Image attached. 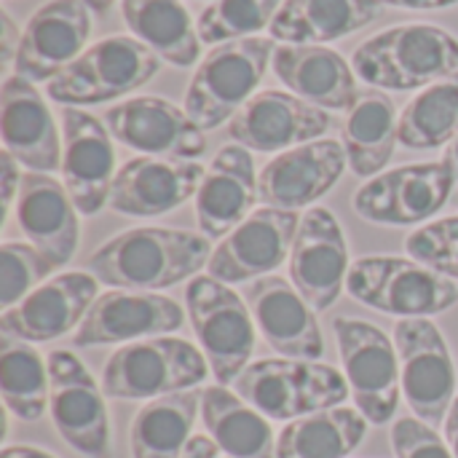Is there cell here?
I'll list each match as a JSON object with an SVG mask.
<instances>
[{"label": "cell", "instance_id": "obj_33", "mask_svg": "<svg viewBox=\"0 0 458 458\" xmlns=\"http://www.w3.org/2000/svg\"><path fill=\"white\" fill-rule=\"evenodd\" d=\"M368 424L357 408L346 405L309 413L282 429L276 458H349L365 440Z\"/></svg>", "mask_w": 458, "mask_h": 458}, {"label": "cell", "instance_id": "obj_41", "mask_svg": "<svg viewBox=\"0 0 458 458\" xmlns=\"http://www.w3.org/2000/svg\"><path fill=\"white\" fill-rule=\"evenodd\" d=\"M19 43H21V30H16L13 19L8 11H3V67L16 64V54H19Z\"/></svg>", "mask_w": 458, "mask_h": 458}, {"label": "cell", "instance_id": "obj_20", "mask_svg": "<svg viewBox=\"0 0 458 458\" xmlns=\"http://www.w3.org/2000/svg\"><path fill=\"white\" fill-rule=\"evenodd\" d=\"M185 325V311L177 301L158 293L110 290L94 301L86 319L75 330V346L131 344L158 335H172Z\"/></svg>", "mask_w": 458, "mask_h": 458}, {"label": "cell", "instance_id": "obj_4", "mask_svg": "<svg viewBox=\"0 0 458 458\" xmlns=\"http://www.w3.org/2000/svg\"><path fill=\"white\" fill-rule=\"evenodd\" d=\"M276 43L274 38H242L215 46L201 64L196 67L188 91H185V113L201 129H217L255 97L271 59Z\"/></svg>", "mask_w": 458, "mask_h": 458}, {"label": "cell", "instance_id": "obj_37", "mask_svg": "<svg viewBox=\"0 0 458 458\" xmlns=\"http://www.w3.org/2000/svg\"><path fill=\"white\" fill-rule=\"evenodd\" d=\"M54 271L51 260L24 242H5L0 247V306L3 311L21 303Z\"/></svg>", "mask_w": 458, "mask_h": 458}, {"label": "cell", "instance_id": "obj_26", "mask_svg": "<svg viewBox=\"0 0 458 458\" xmlns=\"http://www.w3.org/2000/svg\"><path fill=\"white\" fill-rule=\"evenodd\" d=\"M13 215L21 233L51 260L54 268H64L75 258L81 212L59 180L43 172H27L21 177Z\"/></svg>", "mask_w": 458, "mask_h": 458}, {"label": "cell", "instance_id": "obj_46", "mask_svg": "<svg viewBox=\"0 0 458 458\" xmlns=\"http://www.w3.org/2000/svg\"><path fill=\"white\" fill-rule=\"evenodd\" d=\"M443 161L451 166V172L456 174V182H458V137L445 148V156H443Z\"/></svg>", "mask_w": 458, "mask_h": 458}, {"label": "cell", "instance_id": "obj_30", "mask_svg": "<svg viewBox=\"0 0 458 458\" xmlns=\"http://www.w3.org/2000/svg\"><path fill=\"white\" fill-rule=\"evenodd\" d=\"M201 421L207 435L231 458H276L268 419L223 384L201 392Z\"/></svg>", "mask_w": 458, "mask_h": 458}, {"label": "cell", "instance_id": "obj_31", "mask_svg": "<svg viewBox=\"0 0 458 458\" xmlns=\"http://www.w3.org/2000/svg\"><path fill=\"white\" fill-rule=\"evenodd\" d=\"M121 16L131 35L174 67H193L201 38L180 0H121Z\"/></svg>", "mask_w": 458, "mask_h": 458}, {"label": "cell", "instance_id": "obj_1", "mask_svg": "<svg viewBox=\"0 0 458 458\" xmlns=\"http://www.w3.org/2000/svg\"><path fill=\"white\" fill-rule=\"evenodd\" d=\"M212 239L185 228H131L89 258V274L115 290L156 293L191 282L209 266Z\"/></svg>", "mask_w": 458, "mask_h": 458}, {"label": "cell", "instance_id": "obj_17", "mask_svg": "<svg viewBox=\"0 0 458 458\" xmlns=\"http://www.w3.org/2000/svg\"><path fill=\"white\" fill-rule=\"evenodd\" d=\"M62 174L70 199L86 217L99 215L110 201V188L115 180V148L107 126L81 110L62 107Z\"/></svg>", "mask_w": 458, "mask_h": 458}, {"label": "cell", "instance_id": "obj_48", "mask_svg": "<svg viewBox=\"0 0 458 458\" xmlns=\"http://www.w3.org/2000/svg\"><path fill=\"white\" fill-rule=\"evenodd\" d=\"M454 204H456V209H458V193H456V199H454Z\"/></svg>", "mask_w": 458, "mask_h": 458}, {"label": "cell", "instance_id": "obj_18", "mask_svg": "<svg viewBox=\"0 0 458 458\" xmlns=\"http://www.w3.org/2000/svg\"><path fill=\"white\" fill-rule=\"evenodd\" d=\"M91 8L83 0H48L21 30L16 54V75L30 83H51L89 46Z\"/></svg>", "mask_w": 458, "mask_h": 458}, {"label": "cell", "instance_id": "obj_16", "mask_svg": "<svg viewBox=\"0 0 458 458\" xmlns=\"http://www.w3.org/2000/svg\"><path fill=\"white\" fill-rule=\"evenodd\" d=\"M327 110L295 97L293 91H258L228 123V137L258 153H284L298 145L325 140Z\"/></svg>", "mask_w": 458, "mask_h": 458}, {"label": "cell", "instance_id": "obj_28", "mask_svg": "<svg viewBox=\"0 0 458 458\" xmlns=\"http://www.w3.org/2000/svg\"><path fill=\"white\" fill-rule=\"evenodd\" d=\"M381 16L378 0H282L271 38L290 46H325Z\"/></svg>", "mask_w": 458, "mask_h": 458}, {"label": "cell", "instance_id": "obj_3", "mask_svg": "<svg viewBox=\"0 0 458 458\" xmlns=\"http://www.w3.org/2000/svg\"><path fill=\"white\" fill-rule=\"evenodd\" d=\"M233 392L268 421H295L344 405L352 394L346 376L333 365L290 357L250 362L233 381Z\"/></svg>", "mask_w": 458, "mask_h": 458}, {"label": "cell", "instance_id": "obj_21", "mask_svg": "<svg viewBox=\"0 0 458 458\" xmlns=\"http://www.w3.org/2000/svg\"><path fill=\"white\" fill-rule=\"evenodd\" d=\"M346 166L344 142L314 140L276 153L258 174V196L263 207L298 212L330 193Z\"/></svg>", "mask_w": 458, "mask_h": 458}, {"label": "cell", "instance_id": "obj_27", "mask_svg": "<svg viewBox=\"0 0 458 458\" xmlns=\"http://www.w3.org/2000/svg\"><path fill=\"white\" fill-rule=\"evenodd\" d=\"M271 67L295 97L322 110H349L362 94L354 67L330 46L282 43L274 51Z\"/></svg>", "mask_w": 458, "mask_h": 458}, {"label": "cell", "instance_id": "obj_47", "mask_svg": "<svg viewBox=\"0 0 458 458\" xmlns=\"http://www.w3.org/2000/svg\"><path fill=\"white\" fill-rule=\"evenodd\" d=\"M83 3L91 8V13H105L107 8H113L115 0H83Z\"/></svg>", "mask_w": 458, "mask_h": 458}, {"label": "cell", "instance_id": "obj_8", "mask_svg": "<svg viewBox=\"0 0 458 458\" xmlns=\"http://www.w3.org/2000/svg\"><path fill=\"white\" fill-rule=\"evenodd\" d=\"M185 306L215 381L233 386L255 352V317L247 301L207 274L188 282Z\"/></svg>", "mask_w": 458, "mask_h": 458}, {"label": "cell", "instance_id": "obj_19", "mask_svg": "<svg viewBox=\"0 0 458 458\" xmlns=\"http://www.w3.org/2000/svg\"><path fill=\"white\" fill-rule=\"evenodd\" d=\"M99 279L86 271H64L35 287L21 303L0 314V330L8 338L46 344L81 327L94 306Z\"/></svg>", "mask_w": 458, "mask_h": 458}, {"label": "cell", "instance_id": "obj_13", "mask_svg": "<svg viewBox=\"0 0 458 458\" xmlns=\"http://www.w3.org/2000/svg\"><path fill=\"white\" fill-rule=\"evenodd\" d=\"M298 228V212L258 207L212 250L207 266L209 276L225 284H242L271 276L284 260H290Z\"/></svg>", "mask_w": 458, "mask_h": 458}, {"label": "cell", "instance_id": "obj_43", "mask_svg": "<svg viewBox=\"0 0 458 458\" xmlns=\"http://www.w3.org/2000/svg\"><path fill=\"white\" fill-rule=\"evenodd\" d=\"M378 3L392 8H408V11H440L456 5L458 0H378Z\"/></svg>", "mask_w": 458, "mask_h": 458}, {"label": "cell", "instance_id": "obj_36", "mask_svg": "<svg viewBox=\"0 0 458 458\" xmlns=\"http://www.w3.org/2000/svg\"><path fill=\"white\" fill-rule=\"evenodd\" d=\"M279 5V0H215L196 19L199 38L212 48L228 40L255 38L271 27Z\"/></svg>", "mask_w": 458, "mask_h": 458}, {"label": "cell", "instance_id": "obj_29", "mask_svg": "<svg viewBox=\"0 0 458 458\" xmlns=\"http://www.w3.org/2000/svg\"><path fill=\"white\" fill-rule=\"evenodd\" d=\"M341 142L349 169L357 177H376L386 169L400 142V115L392 97L381 89H368L346 110Z\"/></svg>", "mask_w": 458, "mask_h": 458}, {"label": "cell", "instance_id": "obj_9", "mask_svg": "<svg viewBox=\"0 0 458 458\" xmlns=\"http://www.w3.org/2000/svg\"><path fill=\"white\" fill-rule=\"evenodd\" d=\"M333 335L357 411L370 424L384 427L394 419L403 392L394 341L376 325L354 317H338Z\"/></svg>", "mask_w": 458, "mask_h": 458}, {"label": "cell", "instance_id": "obj_45", "mask_svg": "<svg viewBox=\"0 0 458 458\" xmlns=\"http://www.w3.org/2000/svg\"><path fill=\"white\" fill-rule=\"evenodd\" d=\"M3 458H56V456H51L48 451L35 448V445H8V448L3 451Z\"/></svg>", "mask_w": 458, "mask_h": 458}, {"label": "cell", "instance_id": "obj_35", "mask_svg": "<svg viewBox=\"0 0 458 458\" xmlns=\"http://www.w3.org/2000/svg\"><path fill=\"white\" fill-rule=\"evenodd\" d=\"M0 392L5 411L19 421H38L48 411V362L32 344L3 338L0 344Z\"/></svg>", "mask_w": 458, "mask_h": 458}, {"label": "cell", "instance_id": "obj_22", "mask_svg": "<svg viewBox=\"0 0 458 458\" xmlns=\"http://www.w3.org/2000/svg\"><path fill=\"white\" fill-rule=\"evenodd\" d=\"M204 172L199 161L158 156L129 158L115 172L107 207L126 217H161L196 199Z\"/></svg>", "mask_w": 458, "mask_h": 458}, {"label": "cell", "instance_id": "obj_7", "mask_svg": "<svg viewBox=\"0 0 458 458\" xmlns=\"http://www.w3.org/2000/svg\"><path fill=\"white\" fill-rule=\"evenodd\" d=\"M346 293L397 319H432L458 303V284L413 258L370 255L352 263Z\"/></svg>", "mask_w": 458, "mask_h": 458}, {"label": "cell", "instance_id": "obj_23", "mask_svg": "<svg viewBox=\"0 0 458 458\" xmlns=\"http://www.w3.org/2000/svg\"><path fill=\"white\" fill-rule=\"evenodd\" d=\"M244 301L266 344L290 360H319L325 354L322 330L309 301L290 279L276 274L255 279L244 290Z\"/></svg>", "mask_w": 458, "mask_h": 458}, {"label": "cell", "instance_id": "obj_12", "mask_svg": "<svg viewBox=\"0 0 458 458\" xmlns=\"http://www.w3.org/2000/svg\"><path fill=\"white\" fill-rule=\"evenodd\" d=\"M46 362L51 378L48 413L59 437L81 456L107 458L110 419L102 386L72 352L56 349Z\"/></svg>", "mask_w": 458, "mask_h": 458}, {"label": "cell", "instance_id": "obj_2", "mask_svg": "<svg viewBox=\"0 0 458 458\" xmlns=\"http://www.w3.org/2000/svg\"><path fill=\"white\" fill-rule=\"evenodd\" d=\"M354 72L381 91H416L458 72V38L437 24H394L352 54Z\"/></svg>", "mask_w": 458, "mask_h": 458}, {"label": "cell", "instance_id": "obj_39", "mask_svg": "<svg viewBox=\"0 0 458 458\" xmlns=\"http://www.w3.org/2000/svg\"><path fill=\"white\" fill-rule=\"evenodd\" d=\"M389 440L397 458H454L451 445L437 435V429L416 416L397 419L392 424Z\"/></svg>", "mask_w": 458, "mask_h": 458}, {"label": "cell", "instance_id": "obj_24", "mask_svg": "<svg viewBox=\"0 0 458 458\" xmlns=\"http://www.w3.org/2000/svg\"><path fill=\"white\" fill-rule=\"evenodd\" d=\"M0 134L8 150L30 172L62 169V137L56 121L35 89L21 75H8L0 91Z\"/></svg>", "mask_w": 458, "mask_h": 458}, {"label": "cell", "instance_id": "obj_34", "mask_svg": "<svg viewBox=\"0 0 458 458\" xmlns=\"http://www.w3.org/2000/svg\"><path fill=\"white\" fill-rule=\"evenodd\" d=\"M458 137V72L421 89L400 113V142L411 150L448 148Z\"/></svg>", "mask_w": 458, "mask_h": 458}, {"label": "cell", "instance_id": "obj_5", "mask_svg": "<svg viewBox=\"0 0 458 458\" xmlns=\"http://www.w3.org/2000/svg\"><path fill=\"white\" fill-rule=\"evenodd\" d=\"M209 376V362L185 338L158 335L123 344L102 370V392L110 400H158L199 389Z\"/></svg>", "mask_w": 458, "mask_h": 458}, {"label": "cell", "instance_id": "obj_40", "mask_svg": "<svg viewBox=\"0 0 458 458\" xmlns=\"http://www.w3.org/2000/svg\"><path fill=\"white\" fill-rule=\"evenodd\" d=\"M21 164L8 153L3 150L0 153V193H3V223H5V215L16 207V199H19V188H21Z\"/></svg>", "mask_w": 458, "mask_h": 458}, {"label": "cell", "instance_id": "obj_14", "mask_svg": "<svg viewBox=\"0 0 458 458\" xmlns=\"http://www.w3.org/2000/svg\"><path fill=\"white\" fill-rule=\"evenodd\" d=\"M105 126L115 142L140 156L196 161L207 150L204 131L185 107L164 97H131L105 113Z\"/></svg>", "mask_w": 458, "mask_h": 458}, {"label": "cell", "instance_id": "obj_15", "mask_svg": "<svg viewBox=\"0 0 458 458\" xmlns=\"http://www.w3.org/2000/svg\"><path fill=\"white\" fill-rule=\"evenodd\" d=\"M290 282L314 311L338 303L349 279V244L341 223L325 207H311L301 217V228L290 252Z\"/></svg>", "mask_w": 458, "mask_h": 458}, {"label": "cell", "instance_id": "obj_25", "mask_svg": "<svg viewBox=\"0 0 458 458\" xmlns=\"http://www.w3.org/2000/svg\"><path fill=\"white\" fill-rule=\"evenodd\" d=\"M258 196V174L252 153L236 142L223 145L204 172L193 199L199 231L207 239H225L252 212Z\"/></svg>", "mask_w": 458, "mask_h": 458}, {"label": "cell", "instance_id": "obj_38", "mask_svg": "<svg viewBox=\"0 0 458 458\" xmlns=\"http://www.w3.org/2000/svg\"><path fill=\"white\" fill-rule=\"evenodd\" d=\"M405 250L413 260L424 263L445 279H458V215L432 220L405 236Z\"/></svg>", "mask_w": 458, "mask_h": 458}, {"label": "cell", "instance_id": "obj_44", "mask_svg": "<svg viewBox=\"0 0 458 458\" xmlns=\"http://www.w3.org/2000/svg\"><path fill=\"white\" fill-rule=\"evenodd\" d=\"M443 429H445V443L451 445V454H454V458H458V397L448 419H445V424H443Z\"/></svg>", "mask_w": 458, "mask_h": 458}, {"label": "cell", "instance_id": "obj_32", "mask_svg": "<svg viewBox=\"0 0 458 458\" xmlns=\"http://www.w3.org/2000/svg\"><path fill=\"white\" fill-rule=\"evenodd\" d=\"M201 392L204 389H188L148 400L131 421V456L182 458L193 437V424L201 416Z\"/></svg>", "mask_w": 458, "mask_h": 458}, {"label": "cell", "instance_id": "obj_42", "mask_svg": "<svg viewBox=\"0 0 458 458\" xmlns=\"http://www.w3.org/2000/svg\"><path fill=\"white\" fill-rule=\"evenodd\" d=\"M182 458H231L209 435H193Z\"/></svg>", "mask_w": 458, "mask_h": 458}, {"label": "cell", "instance_id": "obj_10", "mask_svg": "<svg viewBox=\"0 0 458 458\" xmlns=\"http://www.w3.org/2000/svg\"><path fill=\"white\" fill-rule=\"evenodd\" d=\"M403 394L416 419L443 427L456 403V362L432 319H400L394 325Z\"/></svg>", "mask_w": 458, "mask_h": 458}, {"label": "cell", "instance_id": "obj_6", "mask_svg": "<svg viewBox=\"0 0 458 458\" xmlns=\"http://www.w3.org/2000/svg\"><path fill=\"white\" fill-rule=\"evenodd\" d=\"M161 70V56L134 35H110L91 43L67 70H62L46 94L62 107H86L121 99Z\"/></svg>", "mask_w": 458, "mask_h": 458}, {"label": "cell", "instance_id": "obj_11", "mask_svg": "<svg viewBox=\"0 0 458 458\" xmlns=\"http://www.w3.org/2000/svg\"><path fill=\"white\" fill-rule=\"evenodd\" d=\"M456 185V174L445 161L405 164L370 177L357 188L354 212L376 225L408 228L437 215Z\"/></svg>", "mask_w": 458, "mask_h": 458}]
</instances>
